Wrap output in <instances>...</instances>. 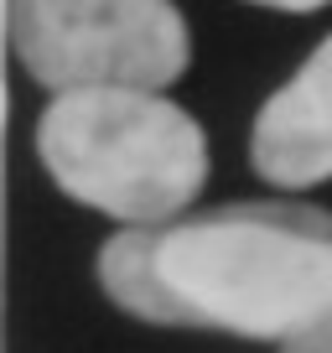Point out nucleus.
Returning <instances> with one entry per match:
<instances>
[{
    "mask_svg": "<svg viewBox=\"0 0 332 353\" xmlns=\"http://www.w3.org/2000/svg\"><path fill=\"white\" fill-rule=\"evenodd\" d=\"M172 327H213L286 348L332 317V213L229 203L151 229Z\"/></svg>",
    "mask_w": 332,
    "mask_h": 353,
    "instance_id": "obj_1",
    "label": "nucleus"
},
{
    "mask_svg": "<svg viewBox=\"0 0 332 353\" xmlns=\"http://www.w3.org/2000/svg\"><path fill=\"white\" fill-rule=\"evenodd\" d=\"M37 156L73 203L130 229H161L203 192L208 141L151 88H73L37 120Z\"/></svg>",
    "mask_w": 332,
    "mask_h": 353,
    "instance_id": "obj_2",
    "label": "nucleus"
},
{
    "mask_svg": "<svg viewBox=\"0 0 332 353\" xmlns=\"http://www.w3.org/2000/svg\"><path fill=\"white\" fill-rule=\"evenodd\" d=\"M249 156L276 188H317L332 176V37L260 104Z\"/></svg>",
    "mask_w": 332,
    "mask_h": 353,
    "instance_id": "obj_4",
    "label": "nucleus"
},
{
    "mask_svg": "<svg viewBox=\"0 0 332 353\" xmlns=\"http://www.w3.org/2000/svg\"><path fill=\"white\" fill-rule=\"evenodd\" d=\"M255 6H276V11H322L327 0H255Z\"/></svg>",
    "mask_w": 332,
    "mask_h": 353,
    "instance_id": "obj_6",
    "label": "nucleus"
},
{
    "mask_svg": "<svg viewBox=\"0 0 332 353\" xmlns=\"http://www.w3.org/2000/svg\"><path fill=\"white\" fill-rule=\"evenodd\" d=\"M16 63L42 88H166L187 68L172 0H11Z\"/></svg>",
    "mask_w": 332,
    "mask_h": 353,
    "instance_id": "obj_3",
    "label": "nucleus"
},
{
    "mask_svg": "<svg viewBox=\"0 0 332 353\" xmlns=\"http://www.w3.org/2000/svg\"><path fill=\"white\" fill-rule=\"evenodd\" d=\"M280 353H332V317L317 322L311 332H301V338H291Z\"/></svg>",
    "mask_w": 332,
    "mask_h": 353,
    "instance_id": "obj_5",
    "label": "nucleus"
}]
</instances>
